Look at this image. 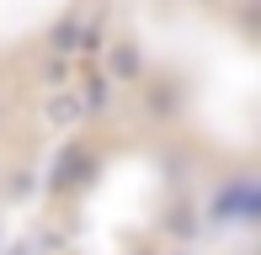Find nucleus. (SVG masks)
I'll use <instances>...</instances> for the list:
<instances>
[{
	"instance_id": "1",
	"label": "nucleus",
	"mask_w": 261,
	"mask_h": 255,
	"mask_svg": "<svg viewBox=\"0 0 261 255\" xmlns=\"http://www.w3.org/2000/svg\"><path fill=\"white\" fill-rule=\"evenodd\" d=\"M43 122L54 128V133H69V128L86 122V107H80L75 90H48V101H43Z\"/></svg>"
},
{
	"instance_id": "2",
	"label": "nucleus",
	"mask_w": 261,
	"mask_h": 255,
	"mask_svg": "<svg viewBox=\"0 0 261 255\" xmlns=\"http://www.w3.org/2000/svg\"><path fill=\"white\" fill-rule=\"evenodd\" d=\"M139 69H144V59H139V48L134 43H107V69L101 75L112 80V85H128V80H139Z\"/></svg>"
},
{
	"instance_id": "3",
	"label": "nucleus",
	"mask_w": 261,
	"mask_h": 255,
	"mask_svg": "<svg viewBox=\"0 0 261 255\" xmlns=\"http://www.w3.org/2000/svg\"><path fill=\"white\" fill-rule=\"evenodd\" d=\"M75 96H80V107H86V112H107V101H112V80H107V75H91Z\"/></svg>"
},
{
	"instance_id": "4",
	"label": "nucleus",
	"mask_w": 261,
	"mask_h": 255,
	"mask_svg": "<svg viewBox=\"0 0 261 255\" xmlns=\"http://www.w3.org/2000/svg\"><path fill=\"white\" fill-rule=\"evenodd\" d=\"M54 48L59 53H75L80 48V27H75V21H59V27H54Z\"/></svg>"
}]
</instances>
